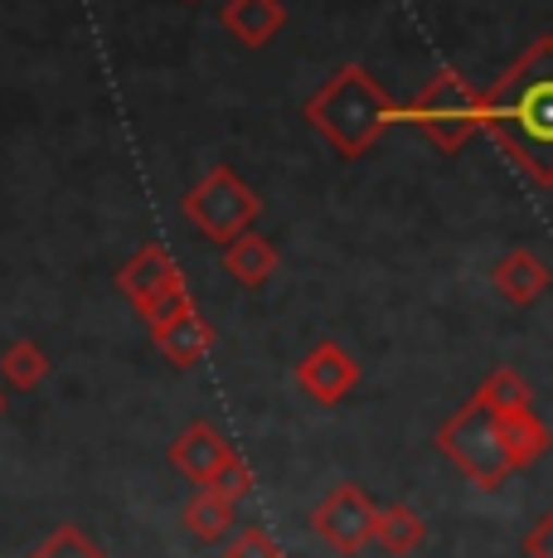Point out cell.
I'll use <instances>...</instances> for the list:
<instances>
[{"label":"cell","mask_w":553,"mask_h":558,"mask_svg":"<svg viewBox=\"0 0 553 558\" xmlns=\"http://www.w3.org/2000/svg\"><path fill=\"white\" fill-rule=\"evenodd\" d=\"M486 136L539 190H553V35H539L486 93Z\"/></svg>","instance_id":"1"},{"label":"cell","mask_w":553,"mask_h":558,"mask_svg":"<svg viewBox=\"0 0 553 558\" xmlns=\"http://www.w3.org/2000/svg\"><path fill=\"white\" fill-rule=\"evenodd\" d=\"M398 117H403V107L389 98V88H379V78L365 63H345V69L331 73V78L306 98V122L345 160L365 156Z\"/></svg>","instance_id":"2"},{"label":"cell","mask_w":553,"mask_h":558,"mask_svg":"<svg viewBox=\"0 0 553 558\" xmlns=\"http://www.w3.org/2000/svg\"><path fill=\"white\" fill-rule=\"evenodd\" d=\"M438 452L452 461L476 490H500L519 471L515 457H509V442H505V423H500L476 393L438 427Z\"/></svg>","instance_id":"3"},{"label":"cell","mask_w":553,"mask_h":558,"mask_svg":"<svg viewBox=\"0 0 553 558\" xmlns=\"http://www.w3.org/2000/svg\"><path fill=\"white\" fill-rule=\"evenodd\" d=\"M403 117H408L438 151H462L476 132H486V93L471 88L466 73L438 69L418 88V98L403 107Z\"/></svg>","instance_id":"4"},{"label":"cell","mask_w":553,"mask_h":558,"mask_svg":"<svg viewBox=\"0 0 553 558\" xmlns=\"http://www.w3.org/2000/svg\"><path fill=\"white\" fill-rule=\"evenodd\" d=\"M180 214H185V219L195 223L205 239H214V243L229 248L233 239H243V233L258 223L262 199L253 195L248 185H243L238 170L209 166L205 180H199L195 190H185V199H180Z\"/></svg>","instance_id":"5"},{"label":"cell","mask_w":553,"mask_h":558,"mask_svg":"<svg viewBox=\"0 0 553 558\" xmlns=\"http://www.w3.org/2000/svg\"><path fill=\"white\" fill-rule=\"evenodd\" d=\"M374 524H379V506L355 486V481L325 490L321 506L311 510V530L321 534L340 558H355L365 544H374Z\"/></svg>","instance_id":"6"},{"label":"cell","mask_w":553,"mask_h":558,"mask_svg":"<svg viewBox=\"0 0 553 558\" xmlns=\"http://www.w3.org/2000/svg\"><path fill=\"white\" fill-rule=\"evenodd\" d=\"M165 457L185 481H195V486H214V481L223 476V466H229L238 452H233V442L219 433L214 423L195 417V423H185L175 437H170Z\"/></svg>","instance_id":"7"},{"label":"cell","mask_w":553,"mask_h":558,"mask_svg":"<svg viewBox=\"0 0 553 558\" xmlns=\"http://www.w3.org/2000/svg\"><path fill=\"white\" fill-rule=\"evenodd\" d=\"M296 389L316 403H340L359 389V360L340 340H321L296 360Z\"/></svg>","instance_id":"8"},{"label":"cell","mask_w":553,"mask_h":558,"mask_svg":"<svg viewBox=\"0 0 553 558\" xmlns=\"http://www.w3.org/2000/svg\"><path fill=\"white\" fill-rule=\"evenodd\" d=\"M491 282H495V292L505 296L509 306H534L539 296L549 292L553 272H549V263H544V257H539L534 248H509V253L491 267Z\"/></svg>","instance_id":"9"},{"label":"cell","mask_w":553,"mask_h":558,"mask_svg":"<svg viewBox=\"0 0 553 558\" xmlns=\"http://www.w3.org/2000/svg\"><path fill=\"white\" fill-rule=\"evenodd\" d=\"M170 282H180V267H175V257H170L161 243L136 248L122 263V272H116V292H122L132 306H146L156 292H165Z\"/></svg>","instance_id":"10"},{"label":"cell","mask_w":553,"mask_h":558,"mask_svg":"<svg viewBox=\"0 0 553 558\" xmlns=\"http://www.w3.org/2000/svg\"><path fill=\"white\" fill-rule=\"evenodd\" d=\"M219 25L229 29L238 45L248 49H262L268 39L282 35L286 25V5L282 0H229V5L219 10Z\"/></svg>","instance_id":"11"},{"label":"cell","mask_w":553,"mask_h":558,"mask_svg":"<svg viewBox=\"0 0 553 558\" xmlns=\"http://www.w3.org/2000/svg\"><path fill=\"white\" fill-rule=\"evenodd\" d=\"M151 340H156V350H161L170 364L189 369V364H199L209 350H214V326H209L199 311H185V316L165 320L161 330H151Z\"/></svg>","instance_id":"12"},{"label":"cell","mask_w":553,"mask_h":558,"mask_svg":"<svg viewBox=\"0 0 553 558\" xmlns=\"http://www.w3.org/2000/svg\"><path fill=\"white\" fill-rule=\"evenodd\" d=\"M276 263H282V253H276V243L268 233H243V239H233L229 248H223V272L233 277L238 287H262L272 282Z\"/></svg>","instance_id":"13"},{"label":"cell","mask_w":553,"mask_h":558,"mask_svg":"<svg viewBox=\"0 0 553 558\" xmlns=\"http://www.w3.org/2000/svg\"><path fill=\"white\" fill-rule=\"evenodd\" d=\"M180 520H185V530L195 534V539L214 544L223 534L233 530V520H238V500L223 496L219 486H199L195 496L185 500V510H180Z\"/></svg>","instance_id":"14"},{"label":"cell","mask_w":553,"mask_h":558,"mask_svg":"<svg viewBox=\"0 0 553 558\" xmlns=\"http://www.w3.org/2000/svg\"><path fill=\"white\" fill-rule=\"evenodd\" d=\"M422 539H428V524H422V514L413 506H384L379 510V524H374V544L384 549L389 558H408L422 549Z\"/></svg>","instance_id":"15"},{"label":"cell","mask_w":553,"mask_h":558,"mask_svg":"<svg viewBox=\"0 0 553 558\" xmlns=\"http://www.w3.org/2000/svg\"><path fill=\"white\" fill-rule=\"evenodd\" d=\"M505 423V442H509V457H515V466L525 471V466H534L539 457H549V447H553V433H549V423L529 408V413H509V417H500Z\"/></svg>","instance_id":"16"},{"label":"cell","mask_w":553,"mask_h":558,"mask_svg":"<svg viewBox=\"0 0 553 558\" xmlns=\"http://www.w3.org/2000/svg\"><path fill=\"white\" fill-rule=\"evenodd\" d=\"M0 374H5V384L10 389H20V393L39 389V384L49 379L45 345H35V340H15V345H5L0 350Z\"/></svg>","instance_id":"17"},{"label":"cell","mask_w":553,"mask_h":558,"mask_svg":"<svg viewBox=\"0 0 553 558\" xmlns=\"http://www.w3.org/2000/svg\"><path fill=\"white\" fill-rule=\"evenodd\" d=\"M476 399L491 408L495 417H509V413H529V408H534V389H529L515 369H495V374H486Z\"/></svg>","instance_id":"18"},{"label":"cell","mask_w":553,"mask_h":558,"mask_svg":"<svg viewBox=\"0 0 553 558\" xmlns=\"http://www.w3.org/2000/svg\"><path fill=\"white\" fill-rule=\"evenodd\" d=\"M185 311H195V292H189V287H185V277H180V282H170L165 292H156L146 306H136V316L146 320V330H161L165 320L185 316Z\"/></svg>","instance_id":"19"},{"label":"cell","mask_w":553,"mask_h":558,"mask_svg":"<svg viewBox=\"0 0 553 558\" xmlns=\"http://www.w3.org/2000/svg\"><path fill=\"white\" fill-rule=\"evenodd\" d=\"M29 558H108V554H102L98 544L78 530V524H59L45 544H35V549H29Z\"/></svg>","instance_id":"20"},{"label":"cell","mask_w":553,"mask_h":558,"mask_svg":"<svg viewBox=\"0 0 553 558\" xmlns=\"http://www.w3.org/2000/svg\"><path fill=\"white\" fill-rule=\"evenodd\" d=\"M223 558H286L282 544L272 539L262 524H248V530H238L229 539V549H223Z\"/></svg>","instance_id":"21"},{"label":"cell","mask_w":553,"mask_h":558,"mask_svg":"<svg viewBox=\"0 0 553 558\" xmlns=\"http://www.w3.org/2000/svg\"><path fill=\"white\" fill-rule=\"evenodd\" d=\"M214 486L223 490V496H233V500L253 496V471H248V461H243V457H233L229 466H223V476L214 481Z\"/></svg>","instance_id":"22"},{"label":"cell","mask_w":553,"mask_h":558,"mask_svg":"<svg viewBox=\"0 0 553 558\" xmlns=\"http://www.w3.org/2000/svg\"><path fill=\"white\" fill-rule=\"evenodd\" d=\"M525 554L529 558H553V510L539 514V524L525 534Z\"/></svg>","instance_id":"23"},{"label":"cell","mask_w":553,"mask_h":558,"mask_svg":"<svg viewBox=\"0 0 553 558\" xmlns=\"http://www.w3.org/2000/svg\"><path fill=\"white\" fill-rule=\"evenodd\" d=\"M0 417H5V393H0Z\"/></svg>","instance_id":"24"}]
</instances>
